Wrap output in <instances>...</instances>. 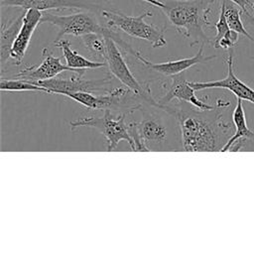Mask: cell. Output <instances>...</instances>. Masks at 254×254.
<instances>
[{
    "mask_svg": "<svg viewBox=\"0 0 254 254\" xmlns=\"http://www.w3.org/2000/svg\"><path fill=\"white\" fill-rule=\"evenodd\" d=\"M163 109L176 117L184 151L220 152L234 134L232 125L216 109L186 111L168 104Z\"/></svg>",
    "mask_w": 254,
    "mask_h": 254,
    "instance_id": "1",
    "label": "cell"
},
{
    "mask_svg": "<svg viewBox=\"0 0 254 254\" xmlns=\"http://www.w3.org/2000/svg\"><path fill=\"white\" fill-rule=\"evenodd\" d=\"M216 0H166L163 10L169 22L190 41V46L211 44L204 29L210 26L208 15Z\"/></svg>",
    "mask_w": 254,
    "mask_h": 254,
    "instance_id": "2",
    "label": "cell"
},
{
    "mask_svg": "<svg viewBox=\"0 0 254 254\" xmlns=\"http://www.w3.org/2000/svg\"><path fill=\"white\" fill-rule=\"evenodd\" d=\"M72 100L80 103L88 109L99 110L109 109L116 112H123L127 116L143 108L144 105L161 108V104L155 100L152 94H139L125 85L113 87L102 95H95L92 92H67L64 94Z\"/></svg>",
    "mask_w": 254,
    "mask_h": 254,
    "instance_id": "3",
    "label": "cell"
},
{
    "mask_svg": "<svg viewBox=\"0 0 254 254\" xmlns=\"http://www.w3.org/2000/svg\"><path fill=\"white\" fill-rule=\"evenodd\" d=\"M41 23H50L59 29L58 36L55 41L61 40L65 35L74 37H81L86 34L96 33L104 37L113 39L124 54H131L134 56L136 50L132 48L124 39L115 31L102 26L92 15L84 12L73 13L70 15H55L48 11H43Z\"/></svg>",
    "mask_w": 254,
    "mask_h": 254,
    "instance_id": "4",
    "label": "cell"
},
{
    "mask_svg": "<svg viewBox=\"0 0 254 254\" xmlns=\"http://www.w3.org/2000/svg\"><path fill=\"white\" fill-rule=\"evenodd\" d=\"M128 131L133 141L132 151H163L169 140V127L161 116L152 113L139 121L128 122Z\"/></svg>",
    "mask_w": 254,
    "mask_h": 254,
    "instance_id": "5",
    "label": "cell"
},
{
    "mask_svg": "<svg viewBox=\"0 0 254 254\" xmlns=\"http://www.w3.org/2000/svg\"><path fill=\"white\" fill-rule=\"evenodd\" d=\"M101 15L107 20L108 26L115 27L130 37L145 40L149 42L153 48H161L167 45V40L164 36L165 29L145 22L146 17L153 15L148 10L143 11V13L138 16H127L121 12L103 9Z\"/></svg>",
    "mask_w": 254,
    "mask_h": 254,
    "instance_id": "6",
    "label": "cell"
},
{
    "mask_svg": "<svg viewBox=\"0 0 254 254\" xmlns=\"http://www.w3.org/2000/svg\"><path fill=\"white\" fill-rule=\"evenodd\" d=\"M126 117L127 114L123 112L113 113L112 110L105 109L102 116H82L70 121L69 126L72 131L78 127H88L98 130L106 139V150L108 152L113 151L122 140H126L132 149L133 141L128 131Z\"/></svg>",
    "mask_w": 254,
    "mask_h": 254,
    "instance_id": "7",
    "label": "cell"
},
{
    "mask_svg": "<svg viewBox=\"0 0 254 254\" xmlns=\"http://www.w3.org/2000/svg\"><path fill=\"white\" fill-rule=\"evenodd\" d=\"M86 69H78L71 71V74H64V72L59 75L47 79L39 81L38 85H42L49 90V93H56L64 95L67 92H92L103 91L108 92L111 90L113 84V75L107 74L103 78L99 79H86L83 77Z\"/></svg>",
    "mask_w": 254,
    "mask_h": 254,
    "instance_id": "8",
    "label": "cell"
},
{
    "mask_svg": "<svg viewBox=\"0 0 254 254\" xmlns=\"http://www.w3.org/2000/svg\"><path fill=\"white\" fill-rule=\"evenodd\" d=\"M105 42L106 53L104 62L108 67L109 72L123 85L135 91L136 93L152 94L149 83H141L133 75L117 43L109 37H105Z\"/></svg>",
    "mask_w": 254,
    "mask_h": 254,
    "instance_id": "9",
    "label": "cell"
},
{
    "mask_svg": "<svg viewBox=\"0 0 254 254\" xmlns=\"http://www.w3.org/2000/svg\"><path fill=\"white\" fill-rule=\"evenodd\" d=\"M162 89L164 93L158 100L160 104L167 105L172 100L178 99L190 103L199 110L214 109V106L196 97L194 93L195 89L190 85V82L186 79L184 72L170 76L169 80L162 83Z\"/></svg>",
    "mask_w": 254,
    "mask_h": 254,
    "instance_id": "10",
    "label": "cell"
},
{
    "mask_svg": "<svg viewBox=\"0 0 254 254\" xmlns=\"http://www.w3.org/2000/svg\"><path fill=\"white\" fill-rule=\"evenodd\" d=\"M233 48L228 50V55L225 60L227 65V74L224 78L209 81H190V85L197 90L206 88H225L230 90L236 98L249 101L254 104V89L240 80L234 73L233 69Z\"/></svg>",
    "mask_w": 254,
    "mask_h": 254,
    "instance_id": "11",
    "label": "cell"
},
{
    "mask_svg": "<svg viewBox=\"0 0 254 254\" xmlns=\"http://www.w3.org/2000/svg\"><path fill=\"white\" fill-rule=\"evenodd\" d=\"M42 56L43 61L39 65H26L21 70H19L17 74L14 75V78H21L36 84L39 81L53 78L64 71L78 70L64 64L61 61V58L55 57L48 48H44L42 50Z\"/></svg>",
    "mask_w": 254,
    "mask_h": 254,
    "instance_id": "12",
    "label": "cell"
},
{
    "mask_svg": "<svg viewBox=\"0 0 254 254\" xmlns=\"http://www.w3.org/2000/svg\"><path fill=\"white\" fill-rule=\"evenodd\" d=\"M101 4L98 0H1L2 7H20L24 10L34 8L40 11L69 8L95 12L103 10Z\"/></svg>",
    "mask_w": 254,
    "mask_h": 254,
    "instance_id": "13",
    "label": "cell"
},
{
    "mask_svg": "<svg viewBox=\"0 0 254 254\" xmlns=\"http://www.w3.org/2000/svg\"><path fill=\"white\" fill-rule=\"evenodd\" d=\"M203 47L204 45H200L198 52L191 58H184L176 61H167L164 63H152L149 60H147L145 57L141 55L140 52H136L134 57L147 68L154 70L160 74H163L165 76H173L179 73L184 72L188 68L201 63H205L208 61H211L216 58L215 55L212 56H205L203 54Z\"/></svg>",
    "mask_w": 254,
    "mask_h": 254,
    "instance_id": "14",
    "label": "cell"
},
{
    "mask_svg": "<svg viewBox=\"0 0 254 254\" xmlns=\"http://www.w3.org/2000/svg\"><path fill=\"white\" fill-rule=\"evenodd\" d=\"M42 16L43 11H40L38 9L30 8L26 10L21 29L18 32L11 49L10 64L20 65L22 64V61L27 52L32 36L37 26L41 24Z\"/></svg>",
    "mask_w": 254,
    "mask_h": 254,
    "instance_id": "15",
    "label": "cell"
},
{
    "mask_svg": "<svg viewBox=\"0 0 254 254\" xmlns=\"http://www.w3.org/2000/svg\"><path fill=\"white\" fill-rule=\"evenodd\" d=\"M25 12L26 10L23 9L16 18L9 20L7 23L3 22L1 25V33H0L1 75L4 74L6 68H8V64H10L11 49L17 37V34L21 29Z\"/></svg>",
    "mask_w": 254,
    "mask_h": 254,
    "instance_id": "16",
    "label": "cell"
},
{
    "mask_svg": "<svg viewBox=\"0 0 254 254\" xmlns=\"http://www.w3.org/2000/svg\"><path fill=\"white\" fill-rule=\"evenodd\" d=\"M54 45L62 50L63 56L65 60V64L73 69H88L106 66L105 62L90 61L79 55L76 51L71 49L70 42L67 40L61 39L59 41H54Z\"/></svg>",
    "mask_w": 254,
    "mask_h": 254,
    "instance_id": "17",
    "label": "cell"
},
{
    "mask_svg": "<svg viewBox=\"0 0 254 254\" xmlns=\"http://www.w3.org/2000/svg\"><path fill=\"white\" fill-rule=\"evenodd\" d=\"M232 121L234 124L235 132L230 137V139L227 141V143L224 145V147L221 149L220 152L229 151V148L231 147V145L239 139H247L253 142L254 144V132L251 131L247 126L245 112L242 105V99L240 98H237L236 106L232 113Z\"/></svg>",
    "mask_w": 254,
    "mask_h": 254,
    "instance_id": "18",
    "label": "cell"
},
{
    "mask_svg": "<svg viewBox=\"0 0 254 254\" xmlns=\"http://www.w3.org/2000/svg\"><path fill=\"white\" fill-rule=\"evenodd\" d=\"M241 8H238L237 5L229 0H225V17L228 23V26L231 30L237 32L239 35L246 37L254 44V38L247 32L244 28V25L241 20Z\"/></svg>",
    "mask_w": 254,
    "mask_h": 254,
    "instance_id": "19",
    "label": "cell"
},
{
    "mask_svg": "<svg viewBox=\"0 0 254 254\" xmlns=\"http://www.w3.org/2000/svg\"><path fill=\"white\" fill-rule=\"evenodd\" d=\"M0 89L2 91H38L49 93V90L33 82L21 79V78H4L1 77Z\"/></svg>",
    "mask_w": 254,
    "mask_h": 254,
    "instance_id": "20",
    "label": "cell"
},
{
    "mask_svg": "<svg viewBox=\"0 0 254 254\" xmlns=\"http://www.w3.org/2000/svg\"><path fill=\"white\" fill-rule=\"evenodd\" d=\"M80 39L86 50L91 55L101 58L104 62L106 53V42L104 36L96 33H90L81 36Z\"/></svg>",
    "mask_w": 254,
    "mask_h": 254,
    "instance_id": "21",
    "label": "cell"
},
{
    "mask_svg": "<svg viewBox=\"0 0 254 254\" xmlns=\"http://www.w3.org/2000/svg\"><path fill=\"white\" fill-rule=\"evenodd\" d=\"M216 34L213 39H211V44L214 48H217V45L219 41L229 32L230 28L228 26L226 17H225V0H221V5H220V13L217 22L214 25Z\"/></svg>",
    "mask_w": 254,
    "mask_h": 254,
    "instance_id": "22",
    "label": "cell"
},
{
    "mask_svg": "<svg viewBox=\"0 0 254 254\" xmlns=\"http://www.w3.org/2000/svg\"><path fill=\"white\" fill-rule=\"evenodd\" d=\"M238 38H239V34L233 30H229V32L219 41L217 48H221L223 50H229L231 48H233L236 43L238 42Z\"/></svg>",
    "mask_w": 254,
    "mask_h": 254,
    "instance_id": "23",
    "label": "cell"
},
{
    "mask_svg": "<svg viewBox=\"0 0 254 254\" xmlns=\"http://www.w3.org/2000/svg\"><path fill=\"white\" fill-rule=\"evenodd\" d=\"M229 1L235 3L239 8H241L243 13H250L249 11L251 10L254 15V2L252 0H229Z\"/></svg>",
    "mask_w": 254,
    "mask_h": 254,
    "instance_id": "24",
    "label": "cell"
},
{
    "mask_svg": "<svg viewBox=\"0 0 254 254\" xmlns=\"http://www.w3.org/2000/svg\"><path fill=\"white\" fill-rule=\"evenodd\" d=\"M243 14H244L245 22H246L248 25L254 27V15H252V14H250V13H243Z\"/></svg>",
    "mask_w": 254,
    "mask_h": 254,
    "instance_id": "25",
    "label": "cell"
}]
</instances>
